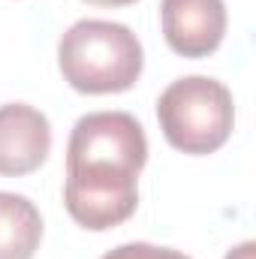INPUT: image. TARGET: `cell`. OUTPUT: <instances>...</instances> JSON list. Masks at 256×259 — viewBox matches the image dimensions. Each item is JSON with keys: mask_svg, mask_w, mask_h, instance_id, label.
<instances>
[{"mask_svg": "<svg viewBox=\"0 0 256 259\" xmlns=\"http://www.w3.org/2000/svg\"><path fill=\"white\" fill-rule=\"evenodd\" d=\"M148 163V139L127 112H91L75 121L66 142V178L139 184Z\"/></svg>", "mask_w": 256, "mask_h": 259, "instance_id": "3", "label": "cell"}, {"mask_svg": "<svg viewBox=\"0 0 256 259\" xmlns=\"http://www.w3.org/2000/svg\"><path fill=\"white\" fill-rule=\"evenodd\" d=\"M42 241L39 208L21 193L0 190V259H33Z\"/></svg>", "mask_w": 256, "mask_h": 259, "instance_id": "6", "label": "cell"}, {"mask_svg": "<svg viewBox=\"0 0 256 259\" xmlns=\"http://www.w3.org/2000/svg\"><path fill=\"white\" fill-rule=\"evenodd\" d=\"M256 256V244L253 241H244V244H238V247H232L226 259H253Z\"/></svg>", "mask_w": 256, "mask_h": 259, "instance_id": "8", "label": "cell"}, {"mask_svg": "<svg viewBox=\"0 0 256 259\" xmlns=\"http://www.w3.org/2000/svg\"><path fill=\"white\" fill-rule=\"evenodd\" d=\"M160 24L166 46L181 58H208L226 36L223 0H163Z\"/></svg>", "mask_w": 256, "mask_h": 259, "instance_id": "4", "label": "cell"}, {"mask_svg": "<svg viewBox=\"0 0 256 259\" xmlns=\"http://www.w3.org/2000/svg\"><path fill=\"white\" fill-rule=\"evenodd\" d=\"M103 259H190V256H184L172 247H157V244H148V241H130V244L109 250Z\"/></svg>", "mask_w": 256, "mask_h": 259, "instance_id": "7", "label": "cell"}, {"mask_svg": "<svg viewBox=\"0 0 256 259\" xmlns=\"http://www.w3.org/2000/svg\"><path fill=\"white\" fill-rule=\"evenodd\" d=\"M58 66L78 94H124L142 75L145 52L127 24L81 18L58 42Z\"/></svg>", "mask_w": 256, "mask_h": 259, "instance_id": "1", "label": "cell"}, {"mask_svg": "<svg viewBox=\"0 0 256 259\" xmlns=\"http://www.w3.org/2000/svg\"><path fill=\"white\" fill-rule=\"evenodd\" d=\"M157 121L175 151L205 157L229 142L235 127V103L223 81L184 75L160 94Z\"/></svg>", "mask_w": 256, "mask_h": 259, "instance_id": "2", "label": "cell"}, {"mask_svg": "<svg viewBox=\"0 0 256 259\" xmlns=\"http://www.w3.org/2000/svg\"><path fill=\"white\" fill-rule=\"evenodd\" d=\"M52 154V124L27 103L0 106V175L21 178L36 172Z\"/></svg>", "mask_w": 256, "mask_h": 259, "instance_id": "5", "label": "cell"}, {"mask_svg": "<svg viewBox=\"0 0 256 259\" xmlns=\"http://www.w3.org/2000/svg\"><path fill=\"white\" fill-rule=\"evenodd\" d=\"M84 3H91V6H130L136 0H84Z\"/></svg>", "mask_w": 256, "mask_h": 259, "instance_id": "9", "label": "cell"}]
</instances>
